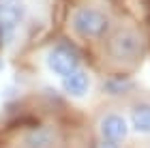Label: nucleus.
Returning <instances> with one entry per match:
<instances>
[{"label":"nucleus","mask_w":150,"mask_h":148,"mask_svg":"<svg viewBox=\"0 0 150 148\" xmlns=\"http://www.w3.org/2000/svg\"><path fill=\"white\" fill-rule=\"evenodd\" d=\"M107 50H110V56L118 62H129V60L139 58L142 50H144V43H142V37L133 30L120 28L116 30L114 35H110L107 39Z\"/></svg>","instance_id":"obj_1"},{"label":"nucleus","mask_w":150,"mask_h":148,"mask_svg":"<svg viewBox=\"0 0 150 148\" xmlns=\"http://www.w3.org/2000/svg\"><path fill=\"white\" fill-rule=\"evenodd\" d=\"M73 30L86 39H97L103 37L110 30V17L99 9H90V6H81L73 15Z\"/></svg>","instance_id":"obj_2"},{"label":"nucleus","mask_w":150,"mask_h":148,"mask_svg":"<svg viewBox=\"0 0 150 148\" xmlns=\"http://www.w3.org/2000/svg\"><path fill=\"white\" fill-rule=\"evenodd\" d=\"M47 67L52 69V73L64 77L79 67V54L71 43L62 41L56 47H52V52L47 54Z\"/></svg>","instance_id":"obj_3"},{"label":"nucleus","mask_w":150,"mask_h":148,"mask_svg":"<svg viewBox=\"0 0 150 148\" xmlns=\"http://www.w3.org/2000/svg\"><path fill=\"white\" fill-rule=\"evenodd\" d=\"M24 19V4L19 0H0V32H11Z\"/></svg>","instance_id":"obj_4"},{"label":"nucleus","mask_w":150,"mask_h":148,"mask_svg":"<svg viewBox=\"0 0 150 148\" xmlns=\"http://www.w3.org/2000/svg\"><path fill=\"white\" fill-rule=\"evenodd\" d=\"M127 133H129V125L120 114H107V116L101 120V135H103V140L122 142V140L127 137Z\"/></svg>","instance_id":"obj_5"},{"label":"nucleus","mask_w":150,"mask_h":148,"mask_svg":"<svg viewBox=\"0 0 150 148\" xmlns=\"http://www.w3.org/2000/svg\"><path fill=\"white\" fill-rule=\"evenodd\" d=\"M62 90H64L69 97H75V99L86 97L88 90H90V77H88V73L75 69L73 73L64 75V77H62Z\"/></svg>","instance_id":"obj_6"},{"label":"nucleus","mask_w":150,"mask_h":148,"mask_svg":"<svg viewBox=\"0 0 150 148\" xmlns=\"http://www.w3.org/2000/svg\"><path fill=\"white\" fill-rule=\"evenodd\" d=\"M131 125L137 133H150V103H137L131 110Z\"/></svg>","instance_id":"obj_7"},{"label":"nucleus","mask_w":150,"mask_h":148,"mask_svg":"<svg viewBox=\"0 0 150 148\" xmlns=\"http://www.w3.org/2000/svg\"><path fill=\"white\" fill-rule=\"evenodd\" d=\"M54 133L50 129H41L37 133H30L28 140H26V146L28 148H52L54 146Z\"/></svg>","instance_id":"obj_8"},{"label":"nucleus","mask_w":150,"mask_h":148,"mask_svg":"<svg viewBox=\"0 0 150 148\" xmlns=\"http://www.w3.org/2000/svg\"><path fill=\"white\" fill-rule=\"evenodd\" d=\"M92 148H120L118 142H110V140H99Z\"/></svg>","instance_id":"obj_9"},{"label":"nucleus","mask_w":150,"mask_h":148,"mask_svg":"<svg viewBox=\"0 0 150 148\" xmlns=\"http://www.w3.org/2000/svg\"><path fill=\"white\" fill-rule=\"evenodd\" d=\"M0 69H2V60H0Z\"/></svg>","instance_id":"obj_10"}]
</instances>
